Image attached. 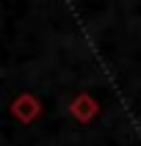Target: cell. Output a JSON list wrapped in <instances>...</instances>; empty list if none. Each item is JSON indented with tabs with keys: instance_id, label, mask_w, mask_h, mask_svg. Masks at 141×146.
<instances>
[{
	"instance_id": "1",
	"label": "cell",
	"mask_w": 141,
	"mask_h": 146,
	"mask_svg": "<svg viewBox=\"0 0 141 146\" xmlns=\"http://www.w3.org/2000/svg\"><path fill=\"white\" fill-rule=\"evenodd\" d=\"M39 110H41V105L36 102L33 94H22V97H17L14 102H11V113H14L22 124H31L33 119L39 116Z\"/></svg>"
},
{
	"instance_id": "2",
	"label": "cell",
	"mask_w": 141,
	"mask_h": 146,
	"mask_svg": "<svg viewBox=\"0 0 141 146\" xmlns=\"http://www.w3.org/2000/svg\"><path fill=\"white\" fill-rule=\"evenodd\" d=\"M69 113H72L78 121H91V119L100 113V105L89 97V94H78V97L69 102Z\"/></svg>"
}]
</instances>
